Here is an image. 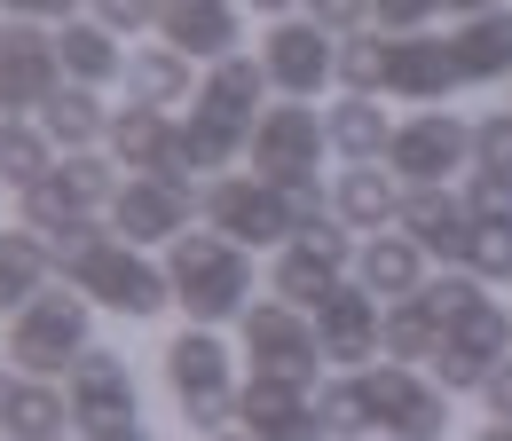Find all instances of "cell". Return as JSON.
I'll return each mask as SVG.
<instances>
[{
	"label": "cell",
	"mask_w": 512,
	"mask_h": 441,
	"mask_svg": "<svg viewBox=\"0 0 512 441\" xmlns=\"http://www.w3.org/2000/svg\"><path fill=\"white\" fill-rule=\"evenodd\" d=\"M0 8H8V16H24V24H40V16H64V24H71V8H79V0H0Z\"/></svg>",
	"instance_id": "obj_43"
},
{
	"label": "cell",
	"mask_w": 512,
	"mask_h": 441,
	"mask_svg": "<svg viewBox=\"0 0 512 441\" xmlns=\"http://www.w3.org/2000/svg\"><path fill=\"white\" fill-rule=\"evenodd\" d=\"M457 166H473V126L457 111H410L386 142V174L402 189H449Z\"/></svg>",
	"instance_id": "obj_8"
},
{
	"label": "cell",
	"mask_w": 512,
	"mask_h": 441,
	"mask_svg": "<svg viewBox=\"0 0 512 441\" xmlns=\"http://www.w3.org/2000/svg\"><path fill=\"white\" fill-rule=\"evenodd\" d=\"M64 95V56H56V32L8 16L0 24V103H56Z\"/></svg>",
	"instance_id": "obj_16"
},
{
	"label": "cell",
	"mask_w": 512,
	"mask_h": 441,
	"mask_svg": "<svg viewBox=\"0 0 512 441\" xmlns=\"http://www.w3.org/2000/svg\"><path fill=\"white\" fill-rule=\"evenodd\" d=\"M56 56H64L71 87H111V79H127V56H119V32H103L95 16H87V24L71 16L64 32H56Z\"/></svg>",
	"instance_id": "obj_26"
},
{
	"label": "cell",
	"mask_w": 512,
	"mask_h": 441,
	"mask_svg": "<svg viewBox=\"0 0 512 441\" xmlns=\"http://www.w3.org/2000/svg\"><path fill=\"white\" fill-rule=\"evenodd\" d=\"M158 32H166L174 56H205V63L237 56V8L229 0H166L158 8Z\"/></svg>",
	"instance_id": "obj_21"
},
{
	"label": "cell",
	"mask_w": 512,
	"mask_h": 441,
	"mask_svg": "<svg viewBox=\"0 0 512 441\" xmlns=\"http://www.w3.org/2000/svg\"><path fill=\"white\" fill-rule=\"evenodd\" d=\"M465 213L512 229V174H473V182H465Z\"/></svg>",
	"instance_id": "obj_39"
},
{
	"label": "cell",
	"mask_w": 512,
	"mask_h": 441,
	"mask_svg": "<svg viewBox=\"0 0 512 441\" xmlns=\"http://www.w3.org/2000/svg\"><path fill=\"white\" fill-rule=\"evenodd\" d=\"M213 441H253V434H213Z\"/></svg>",
	"instance_id": "obj_48"
},
{
	"label": "cell",
	"mask_w": 512,
	"mask_h": 441,
	"mask_svg": "<svg viewBox=\"0 0 512 441\" xmlns=\"http://www.w3.org/2000/svg\"><path fill=\"white\" fill-rule=\"evenodd\" d=\"M197 213L213 221V237H229V245H292L300 237V221H292V205H284V189H268L260 174H229V182L197 189Z\"/></svg>",
	"instance_id": "obj_9"
},
{
	"label": "cell",
	"mask_w": 512,
	"mask_h": 441,
	"mask_svg": "<svg viewBox=\"0 0 512 441\" xmlns=\"http://www.w3.org/2000/svg\"><path fill=\"white\" fill-rule=\"evenodd\" d=\"M111 166H119V158H95V150H79L71 166H56V182H64L79 205H111V197H119V174H111Z\"/></svg>",
	"instance_id": "obj_36"
},
{
	"label": "cell",
	"mask_w": 512,
	"mask_h": 441,
	"mask_svg": "<svg viewBox=\"0 0 512 441\" xmlns=\"http://www.w3.org/2000/svg\"><path fill=\"white\" fill-rule=\"evenodd\" d=\"M197 221V189L190 182H158V174H134L111 197V237L127 245H182Z\"/></svg>",
	"instance_id": "obj_13"
},
{
	"label": "cell",
	"mask_w": 512,
	"mask_h": 441,
	"mask_svg": "<svg viewBox=\"0 0 512 441\" xmlns=\"http://www.w3.org/2000/svg\"><path fill=\"white\" fill-rule=\"evenodd\" d=\"M166 284H174V300L190 308L197 331H213V323L253 308V260H245V245H229V237H213V229H190L182 245L166 252Z\"/></svg>",
	"instance_id": "obj_2"
},
{
	"label": "cell",
	"mask_w": 512,
	"mask_h": 441,
	"mask_svg": "<svg viewBox=\"0 0 512 441\" xmlns=\"http://www.w3.org/2000/svg\"><path fill=\"white\" fill-rule=\"evenodd\" d=\"M166 386H174V402H182V418H190V434H229V418H237V386H229V347L213 339V331H182L174 347H166Z\"/></svg>",
	"instance_id": "obj_4"
},
{
	"label": "cell",
	"mask_w": 512,
	"mask_h": 441,
	"mask_svg": "<svg viewBox=\"0 0 512 441\" xmlns=\"http://www.w3.org/2000/svg\"><path fill=\"white\" fill-rule=\"evenodd\" d=\"M253 174L268 189H292V182H316L323 150H331V134H323V111L316 103H276V111H260L253 126Z\"/></svg>",
	"instance_id": "obj_10"
},
{
	"label": "cell",
	"mask_w": 512,
	"mask_h": 441,
	"mask_svg": "<svg viewBox=\"0 0 512 441\" xmlns=\"http://www.w3.org/2000/svg\"><path fill=\"white\" fill-rule=\"evenodd\" d=\"M260 16H276V24H284V16H292V8H300V0H253Z\"/></svg>",
	"instance_id": "obj_45"
},
{
	"label": "cell",
	"mask_w": 512,
	"mask_h": 441,
	"mask_svg": "<svg viewBox=\"0 0 512 441\" xmlns=\"http://www.w3.org/2000/svg\"><path fill=\"white\" fill-rule=\"evenodd\" d=\"M355 284H363L379 308H402V300H418V292H426V252L410 245L402 229L363 237V245H355Z\"/></svg>",
	"instance_id": "obj_20"
},
{
	"label": "cell",
	"mask_w": 512,
	"mask_h": 441,
	"mask_svg": "<svg viewBox=\"0 0 512 441\" xmlns=\"http://www.w3.org/2000/svg\"><path fill=\"white\" fill-rule=\"evenodd\" d=\"M190 56H174V48H142L127 56V95L142 111H174V103H190Z\"/></svg>",
	"instance_id": "obj_29"
},
{
	"label": "cell",
	"mask_w": 512,
	"mask_h": 441,
	"mask_svg": "<svg viewBox=\"0 0 512 441\" xmlns=\"http://www.w3.org/2000/svg\"><path fill=\"white\" fill-rule=\"evenodd\" d=\"M442 8H449V0H371V16H379L386 40H410V32H426Z\"/></svg>",
	"instance_id": "obj_40"
},
{
	"label": "cell",
	"mask_w": 512,
	"mask_h": 441,
	"mask_svg": "<svg viewBox=\"0 0 512 441\" xmlns=\"http://www.w3.org/2000/svg\"><path fill=\"white\" fill-rule=\"evenodd\" d=\"M323 134H331V150H339L347 166H386V142H394L379 95H347V103H331V111H323Z\"/></svg>",
	"instance_id": "obj_25"
},
{
	"label": "cell",
	"mask_w": 512,
	"mask_h": 441,
	"mask_svg": "<svg viewBox=\"0 0 512 441\" xmlns=\"http://www.w3.org/2000/svg\"><path fill=\"white\" fill-rule=\"evenodd\" d=\"M449 56H457V79H465V87L512 79V8L457 16V32H449Z\"/></svg>",
	"instance_id": "obj_23"
},
{
	"label": "cell",
	"mask_w": 512,
	"mask_h": 441,
	"mask_svg": "<svg viewBox=\"0 0 512 441\" xmlns=\"http://www.w3.org/2000/svg\"><path fill=\"white\" fill-rule=\"evenodd\" d=\"M316 418H323V434H347V441H371V410H363V386H355V378H339V386H323V402H316Z\"/></svg>",
	"instance_id": "obj_35"
},
{
	"label": "cell",
	"mask_w": 512,
	"mask_h": 441,
	"mask_svg": "<svg viewBox=\"0 0 512 441\" xmlns=\"http://www.w3.org/2000/svg\"><path fill=\"white\" fill-rule=\"evenodd\" d=\"M331 221L339 229H394L402 221V182L386 174V166H347L339 174V189H331Z\"/></svg>",
	"instance_id": "obj_24"
},
{
	"label": "cell",
	"mask_w": 512,
	"mask_h": 441,
	"mask_svg": "<svg viewBox=\"0 0 512 441\" xmlns=\"http://www.w3.org/2000/svg\"><path fill=\"white\" fill-rule=\"evenodd\" d=\"M442 339H449V331L418 308V300L386 308V363H410V371H418V363H434V355H442Z\"/></svg>",
	"instance_id": "obj_31"
},
{
	"label": "cell",
	"mask_w": 512,
	"mask_h": 441,
	"mask_svg": "<svg viewBox=\"0 0 512 441\" xmlns=\"http://www.w3.org/2000/svg\"><path fill=\"white\" fill-rule=\"evenodd\" d=\"M260 95H268V71H260V56H229V63H213V71H205V87H197V111H190V119L221 126L229 142H253Z\"/></svg>",
	"instance_id": "obj_17"
},
{
	"label": "cell",
	"mask_w": 512,
	"mask_h": 441,
	"mask_svg": "<svg viewBox=\"0 0 512 441\" xmlns=\"http://www.w3.org/2000/svg\"><path fill=\"white\" fill-rule=\"evenodd\" d=\"M371 441H379V434H371Z\"/></svg>",
	"instance_id": "obj_50"
},
{
	"label": "cell",
	"mask_w": 512,
	"mask_h": 441,
	"mask_svg": "<svg viewBox=\"0 0 512 441\" xmlns=\"http://www.w3.org/2000/svg\"><path fill=\"white\" fill-rule=\"evenodd\" d=\"M339 87L347 95H386V32H347L339 40Z\"/></svg>",
	"instance_id": "obj_32"
},
{
	"label": "cell",
	"mask_w": 512,
	"mask_h": 441,
	"mask_svg": "<svg viewBox=\"0 0 512 441\" xmlns=\"http://www.w3.org/2000/svg\"><path fill=\"white\" fill-rule=\"evenodd\" d=\"M119 441H158V434H119Z\"/></svg>",
	"instance_id": "obj_49"
},
{
	"label": "cell",
	"mask_w": 512,
	"mask_h": 441,
	"mask_svg": "<svg viewBox=\"0 0 512 441\" xmlns=\"http://www.w3.org/2000/svg\"><path fill=\"white\" fill-rule=\"evenodd\" d=\"M481 402H489V418H497V426H512V363H497V371H489Z\"/></svg>",
	"instance_id": "obj_42"
},
{
	"label": "cell",
	"mask_w": 512,
	"mask_h": 441,
	"mask_svg": "<svg viewBox=\"0 0 512 441\" xmlns=\"http://www.w3.org/2000/svg\"><path fill=\"white\" fill-rule=\"evenodd\" d=\"M8 402H16V378L0 371V426H8Z\"/></svg>",
	"instance_id": "obj_46"
},
{
	"label": "cell",
	"mask_w": 512,
	"mask_h": 441,
	"mask_svg": "<svg viewBox=\"0 0 512 441\" xmlns=\"http://www.w3.org/2000/svg\"><path fill=\"white\" fill-rule=\"evenodd\" d=\"M394 229L426 252V260L465 268V245H473V213H465V197H449V189H402V221H394Z\"/></svg>",
	"instance_id": "obj_18"
},
{
	"label": "cell",
	"mask_w": 512,
	"mask_h": 441,
	"mask_svg": "<svg viewBox=\"0 0 512 441\" xmlns=\"http://www.w3.org/2000/svg\"><path fill=\"white\" fill-rule=\"evenodd\" d=\"M71 426V394L56 378H16V402H8V441H64Z\"/></svg>",
	"instance_id": "obj_28"
},
{
	"label": "cell",
	"mask_w": 512,
	"mask_h": 441,
	"mask_svg": "<svg viewBox=\"0 0 512 441\" xmlns=\"http://www.w3.org/2000/svg\"><path fill=\"white\" fill-rule=\"evenodd\" d=\"M48 150H56V142H48V134H32V126H24V134H8V142H0V182L16 189V197H24V189H40L48 174H56V158H48Z\"/></svg>",
	"instance_id": "obj_33"
},
{
	"label": "cell",
	"mask_w": 512,
	"mask_h": 441,
	"mask_svg": "<svg viewBox=\"0 0 512 441\" xmlns=\"http://www.w3.org/2000/svg\"><path fill=\"white\" fill-rule=\"evenodd\" d=\"M465 268H473L481 284H512V229H497V221H473Z\"/></svg>",
	"instance_id": "obj_37"
},
{
	"label": "cell",
	"mask_w": 512,
	"mask_h": 441,
	"mask_svg": "<svg viewBox=\"0 0 512 441\" xmlns=\"http://www.w3.org/2000/svg\"><path fill=\"white\" fill-rule=\"evenodd\" d=\"M473 174H512V103L473 119Z\"/></svg>",
	"instance_id": "obj_38"
},
{
	"label": "cell",
	"mask_w": 512,
	"mask_h": 441,
	"mask_svg": "<svg viewBox=\"0 0 512 441\" xmlns=\"http://www.w3.org/2000/svg\"><path fill=\"white\" fill-rule=\"evenodd\" d=\"M473 441H512V426H497V418H489V426H481Z\"/></svg>",
	"instance_id": "obj_47"
},
{
	"label": "cell",
	"mask_w": 512,
	"mask_h": 441,
	"mask_svg": "<svg viewBox=\"0 0 512 441\" xmlns=\"http://www.w3.org/2000/svg\"><path fill=\"white\" fill-rule=\"evenodd\" d=\"M237 418H245V434L253 441H331L323 434V418H316V402L300 394V386H245L237 394Z\"/></svg>",
	"instance_id": "obj_22"
},
{
	"label": "cell",
	"mask_w": 512,
	"mask_h": 441,
	"mask_svg": "<svg viewBox=\"0 0 512 441\" xmlns=\"http://www.w3.org/2000/svg\"><path fill=\"white\" fill-rule=\"evenodd\" d=\"M48 268H56V252L40 245L32 229H0V308H32L40 292H48Z\"/></svg>",
	"instance_id": "obj_27"
},
{
	"label": "cell",
	"mask_w": 512,
	"mask_h": 441,
	"mask_svg": "<svg viewBox=\"0 0 512 441\" xmlns=\"http://www.w3.org/2000/svg\"><path fill=\"white\" fill-rule=\"evenodd\" d=\"M158 8L166 0H95V24L103 32H142V24H158Z\"/></svg>",
	"instance_id": "obj_41"
},
{
	"label": "cell",
	"mask_w": 512,
	"mask_h": 441,
	"mask_svg": "<svg viewBox=\"0 0 512 441\" xmlns=\"http://www.w3.org/2000/svg\"><path fill=\"white\" fill-rule=\"evenodd\" d=\"M40 134L56 142V150H87V142H103L111 134V119H103V103H95V87H64L56 103H40Z\"/></svg>",
	"instance_id": "obj_30"
},
{
	"label": "cell",
	"mask_w": 512,
	"mask_h": 441,
	"mask_svg": "<svg viewBox=\"0 0 512 441\" xmlns=\"http://www.w3.org/2000/svg\"><path fill=\"white\" fill-rule=\"evenodd\" d=\"M87 308V292H40L8 323V363L24 378H71V363L87 355Z\"/></svg>",
	"instance_id": "obj_3"
},
{
	"label": "cell",
	"mask_w": 512,
	"mask_h": 441,
	"mask_svg": "<svg viewBox=\"0 0 512 441\" xmlns=\"http://www.w3.org/2000/svg\"><path fill=\"white\" fill-rule=\"evenodd\" d=\"M56 268L71 276V292H87L95 308L111 315H158L166 300H174V284H166V268H150L142 260V245H127V237H111V229H87V237H71L64 252H56Z\"/></svg>",
	"instance_id": "obj_1"
},
{
	"label": "cell",
	"mask_w": 512,
	"mask_h": 441,
	"mask_svg": "<svg viewBox=\"0 0 512 441\" xmlns=\"http://www.w3.org/2000/svg\"><path fill=\"white\" fill-rule=\"evenodd\" d=\"M371 426H386V441H449V394L434 386V371L410 363H371L355 371Z\"/></svg>",
	"instance_id": "obj_5"
},
{
	"label": "cell",
	"mask_w": 512,
	"mask_h": 441,
	"mask_svg": "<svg viewBox=\"0 0 512 441\" xmlns=\"http://www.w3.org/2000/svg\"><path fill=\"white\" fill-rule=\"evenodd\" d=\"M449 87H465L457 79V56H449V40H426V32H410V40H386V95L394 103H442Z\"/></svg>",
	"instance_id": "obj_19"
},
{
	"label": "cell",
	"mask_w": 512,
	"mask_h": 441,
	"mask_svg": "<svg viewBox=\"0 0 512 441\" xmlns=\"http://www.w3.org/2000/svg\"><path fill=\"white\" fill-rule=\"evenodd\" d=\"M316 347H323V363H339V371H371L386 355V308L363 284H339L316 308Z\"/></svg>",
	"instance_id": "obj_15"
},
{
	"label": "cell",
	"mask_w": 512,
	"mask_h": 441,
	"mask_svg": "<svg viewBox=\"0 0 512 441\" xmlns=\"http://www.w3.org/2000/svg\"><path fill=\"white\" fill-rule=\"evenodd\" d=\"M497 363H512V308L481 300V308H465L449 323L442 355H434V386H442L449 402H457V394H481Z\"/></svg>",
	"instance_id": "obj_11"
},
{
	"label": "cell",
	"mask_w": 512,
	"mask_h": 441,
	"mask_svg": "<svg viewBox=\"0 0 512 441\" xmlns=\"http://www.w3.org/2000/svg\"><path fill=\"white\" fill-rule=\"evenodd\" d=\"M347 268H355V245H347V229L339 221H323L308 237H292V245L276 252V268H268V292L284 300V308L316 315L339 284H347Z\"/></svg>",
	"instance_id": "obj_12"
},
{
	"label": "cell",
	"mask_w": 512,
	"mask_h": 441,
	"mask_svg": "<svg viewBox=\"0 0 512 441\" xmlns=\"http://www.w3.org/2000/svg\"><path fill=\"white\" fill-rule=\"evenodd\" d=\"M71 426L87 441H119V434H142V386L134 371L111 355V347H87L79 363H71Z\"/></svg>",
	"instance_id": "obj_7"
},
{
	"label": "cell",
	"mask_w": 512,
	"mask_h": 441,
	"mask_svg": "<svg viewBox=\"0 0 512 441\" xmlns=\"http://www.w3.org/2000/svg\"><path fill=\"white\" fill-rule=\"evenodd\" d=\"M260 71H268V87H284L292 103H308V95H323V79H339V40H331L323 24L284 16V24L260 40Z\"/></svg>",
	"instance_id": "obj_14"
},
{
	"label": "cell",
	"mask_w": 512,
	"mask_h": 441,
	"mask_svg": "<svg viewBox=\"0 0 512 441\" xmlns=\"http://www.w3.org/2000/svg\"><path fill=\"white\" fill-rule=\"evenodd\" d=\"M481 300H489V292H481V276H473V268H449V276H426V292H418V308L434 315V323H457V315L465 308H481Z\"/></svg>",
	"instance_id": "obj_34"
},
{
	"label": "cell",
	"mask_w": 512,
	"mask_h": 441,
	"mask_svg": "<svg viewBox=\"0 0 512 441\" xmlns=\"http://www.w3.org/2000/svg\"><path fill=\"white\" fill-rule=\"evenodd\" d=\"M245 323V355H253V378L260 386H316L323 371V347H316V315L284 308V300H260V308L237 315Z\"/></svg>",
	"instance_id": "obj_6"
},
{
	"label": "cell",
	"mask_w": 512,
	"mask_h": 441,
	"mask_svg": "<svg viewBox=\"0 0 512 441\" xmlns=\"http://www.w3.org/2000/svg\"><path fill=\"white\" fill-rule=\"evenodd\" d=\"M457 16H489V8H512V0H449Z\"/></svg>",
	"instance_id": "obj_44"
}]
</instances>
